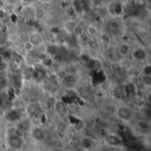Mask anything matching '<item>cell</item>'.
I'll list each match as a JSON object with an SVG mask.
<instances>
[{"instance_id": "1", "label": "cell", "mask_w": 151, "mask_h": 151, "mask_svg": "<svg viewBox=\"0 0 151 151\" xmlns=\"http://www.w3.org/2000/svg\"><path fill=\"white\" fill-rule=\"evenodd\" d=\"M116 118L125 124H129L135 119V111L127 104H119L115 108Z\"/></svg>"}, {"instance_id": "2", "label": "cell", "mask_w": 151, "mask_h": 151, "mask_svg": "<svg viewBox=\"0 0 151 151\" xmlns=\"http://www.w3.org/2000/svg\"><path fill=\"white\" fill-rule=\"evenodd\" d=\"M6 144L9 149L12 150H19L24 146V139L22 134L19 133L17 130L15 132L11 133L6 137Z\"/></svg>"}, {"instance_id": "3", "label": "cell", "mask_w": 151, "mask_h": 151, "mask_svg": "<svg viewBox=\"0 0 151 151\" xmlns=\"http://www.w3.org/2000/svg\"><path fill=\"white\" fill-rule=\"evenodd\" d=\"M136 63H145L149 57V53L146 49L142 46H138L136 48H133L131 56H130Z\"/></svg>"}, {"instance_id": "4", "label": "cell", "mask_w": 151, "mask_h": 151, "mask_svg": "<svg viewBox=\"0 0 151 151\" xmlns=\"http://www.w3.org/2000/svg\"><path fill=\"white\" fill-rule=\"evenodd\" d=\"M28 134L33 141L36 142H42L46 137L45 130L41 126H32Z\"/></svg>"}, {"instance_id": "5", "label": "cell", "mask_w": 151, "mask_h": 151, "mask_svg": "<svg viewBox=\"0 0 151 151\" xmlns=\"http://www.w3.org/2000/svg\"><path fill=\"white\" fill-rule=\"evenodd\" d=\"M133 50V46L127 42H120L117 47V52L119 57L122 58H127L131 56Z\"/></svg>"}, {"instance_id": "6", "label": "cell", "mask_w": 151, "mask_h": 151, "mask_svg": "<svg viewBox=\"0 0 151 151\" xmlns=\"http://www.w3.org/2000/svg\"><path fill=\"white\" fill-rule=\"evenodd\" d=\"M27 42L34 47H41L44 43L43 36L39 32H32L29 35H27Z\"/></svg>"}, {"instance_id": "7", "label": "cell", "mask_w": 151, "mask_h": 151, "mask_svg": "<svg viewBox=\"0 0 151 151\" xmlns=\"http://www.w3.org/2000/svg\"><path fill=\"white\" fill-rule=\"evenodd\" d=\"M106 144L109 146V147H111V148H119L123 145V142H122V139L116 134H109L105 136V139H104Z\"/></svg>"}, {"instance_id": "8", "label": "cell", "mask_w": 151, "mask_h": 151, "mask_svg": "<svg viewBox=\"0 0 151 151\" xmlns=\"http://www.w3.org/2000/svg\"><path fill=\"white\" fill-rule=\"evenodd\" d=\"M110 11L111 12V13L115 16V17H119V16H121V14L123 13L124 12V8H123V5L121 3L119 2H115L114 4H111V8H110Z\"/></svg>"}, {"instance_id": "9", "label": "cell", "mask_w": 151, "mask_h": 151, "mask_svg": "<svg viewBox=\"0 0 151 151\" xmlns=\"http://www.w3.org/2000/svg\"><path fill=\"white\" fill-rule=\"evenodd\" d=\"M87 44L88 48L93 51H99L101 50V43L96 37H90Z\"/></svg>"}, {"instance_id": "10", "label": "cell", "mask_w": 151, "mask_h": 151, "mask_svg": "<svg viewBox=\"0 0 151 151\" xmlns=\"http://www.w3.org/2000/svg\"><path fill=\"white\" fill-rule=\"evenodd\" d=\"M141 70L142 69H140L137 66V65H131L127 69V73H128L129 77H131V78H136V77H138V76L141 75V73H142V71Z\"/></svg>"}, {"instance_id": "11", "label": "cell", "mask_w": 151, "mask_h": 151, "mask_svg": "<svg viewBox=\"0 0 151 151\" xmlns=\"http://www.w3.org/2000/svg\"><path fill=\"white\" fill-rule=\"evenodd\" d=\"M34 15L37 19H42L45 17V11L42 8H36L34 12Z\"/></svg>"}, {"instance_id": "12", "label": "cell", "mask_w": 151, "mask_h": 151, "mask_svg": "<svg viewBox=\"0 0 151 151\" xmlns=\"http://www.w3.org/2000/svg\"><path fill=\"white\" fill-rule=\"evenodd\" d=\"M88 33L89 34V35L91 36V37H96V35H97V33H98V29H97V27H96V26H94V25H90L88 27Z\"/></svg>"}, {"instance_id": "13", "label": "cell", "mask_w": 151, "mask_h": 151, "mask_svg": "<svg viewBox=\"0 0 151 151\" xmlns=\"http://www.w3.org/2000/svg\"><path fill=\"white\" fill-rule=\"evenodd\" d=\"M110 27H111L112 30H119V27H120V24H119V22L116 19H113L110 22Z\"/></svg>"}]
</instances>
